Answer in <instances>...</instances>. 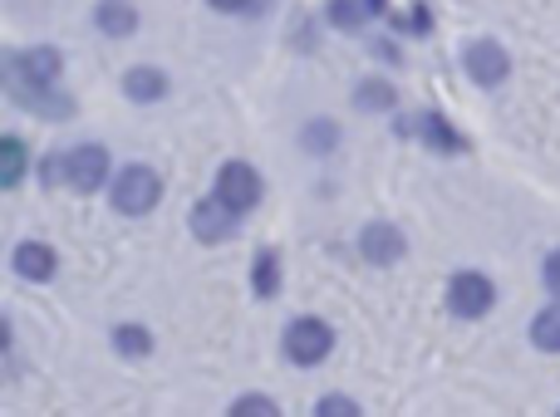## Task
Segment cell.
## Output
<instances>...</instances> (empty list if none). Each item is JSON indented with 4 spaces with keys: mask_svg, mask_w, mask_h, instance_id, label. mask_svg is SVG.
Here are the masks:
<instances>
[{
    "mask_svg": "<svg viewBox=\"0 0 560 417\" xmlns=\"http://www.w3.org/2000/svg\"><path fill=\"white\" fill-rule=\"evenodd\" d=\"M354 104L364 108V114H388V108L398 104V94H394V84H388V79H359V84H354Z\"/></svg>",
    "mask_w": 560,
    "mask_h": 417,
    "instance_id": "14",
    "label": "cell"
},
{
    "mask_svg": "<svg viewBox=\"0 0 560 417\" xmlns=\"http://www.w3.org/2000/svg\"><path fill=\"white\" fill-rule=\"evenodd\" d=\"M59 163H65V187H74L79 196L98 192V187L114 182V163H108V153L98 143H74L59 153Z\"/></svg>",
    "mask_w": 560,
    "mask_h": 417,
    "instance_id": "3",
    "label": "cell"
},
{
    "mask_svg": "<svg viewBox=\"0 0 560 417\" xmlns=\"http://www.w3.org/2000/svg\"><path fill=\"white\" fill-rule=\"evenodd\" d=\"M398 133H423V138H428V147L438 143V147H447V153H457V147H467V143H463V133H453V128H447L438 114L404 118V123H398Z\"/></svg>",
    "mask_w": 560,
    "mask_h": 417,
    "instance_id": "12",
    "label": "cell"
},
{
    "mask_svg": "<svg viewBox=\"0 0 560 417\" xmlns=\"http://www.w3.org/2000/svg\"><path fill=\"white\" fill-rule=\"evenodd\" d=\"M492 305H497L492 275H482V271H457L453 281H447V310H453L457 320H482V314H492Z\"/></svg>",
    "mask_w": 560,
    "mask_h": 417,
    "instance_id": "4",
    "label": "cell"
},
{
    "mask_svg": "<svg viewBox=\"0 0 560 417\" xmlns=\"http://www.w3.org/2000/svg\"><path fill=\"white\" fill-rule=\"evenodd\" d=\"M541 281H546V290H551V300H560V246L551 255H546V265H541Z\"/></svg>",
    "mask_w": 560,
    "mask_h": 417,
    "instance_id": "22",
    "label": "cell"
},
{
    "mask_svg": "<svg viewBox=\"0 0 560 417\" xmlns=\"http://www.w3.org/2000/svg\"><path fill=\"white\" fill-rule=\"evenodd\" d=\"M384 0H329V25L335 29H359L369 15H378Z\"/></svg>",
    "mask_w": 560,
    "mask_h": 417,
    "instance_id": "13",
    "label": "cell"
},
{
    "mask_svg": "<svg viewBox=\"0 0 560 417\" xmlns=\"http://www.w3.org/2000/svg\"><path fill=\"white\" fill-rule=\"evenodd\" d=\"M108 202H114L118 216H148V212H158V202H163V177H158L153 167H143V163L118 167V177L108 182Z\"/></svg>",
    "mask_w": 560,
    "mask_h": 417,
    "instance_id": "1",
    "label": "cell"
},
{
    "mask_svg": "<svg viewBox=\"0 0 560 417\" xmlns=\"http://www.w3.org/2000/svg\"><path fill=\"white\" fill-rule=\"evenodd\" d=\"M124 94L133 98V104H158V98L167 94V74L158 64H133L124 74Z\"/></svg>",
    "mask_w": 560,
    "mask_h": 417,
    "instance_id": "11",
    "label": "cell"
},
{
    "mask_svg": "<svg viewBox=\"0 0 560 417\" xmlns=\"http://www.w3.org/2000/svg\"><path fill=\"white\" fill-rule=\"evenodd\" d=\"M315 417H359V403L345 398V393H329V398L315 403Z\"/></svg>",
    "mask_w": 560,
    "mask_h": 417,
    "instance_id": "21",
    "label": "cell"
},
{
    "mask_svg": "<svg viewBox=\"0 0 560 417\" xmlns=\"http://www.w3.org/2000/svg\"><path fill=\"white\" fill-rule=\"evenodd\" d=\"M10 261H15L20 281H55V271H59L55 246H45V241H20Z\"/></svg>",
    "mask_w": 560,
    "mask_h": 417,
    "instance_id": "9",
    "label": "cell"
},
{
    "mask_svg": "<svg viewBox=\"0 0 560 417\" xmlns=\"http://www.w3.org/2000/svg\"><path fill=\"white\" fill-rule=\"evenodd\" d=\"M232 417H280V403L266 398V393H246V398L232 403Z\"/></svg>",
    "mask_w": 560,
    "mask_h": 417,
    "instance_id": "20",
    "label": "cell"
},
{
    "mask_svg": "<svg viewBox=\"0 0 560 417\" xmlns=\"http://www.w3.org/2000/svg\"><path fill=\"white\" fill-rule=\"evenodd\" d=\"M114 349L124 354V359H148V354H153V330H148V324H118Z\"/></svg>",
    "mask_w": 560,
    "mask_h": 417,
    "instance_id": "16",
    "label": "cell"
},
{
    "mask_svg": "<svg viewBox=\"0 0 560 417\" xmlns=\"http://www.w3.org/2000/svg\"><path fill=\"white\" fill-rule=\"evenodd\" d=\"M207 5L222 10V15H252V10L261 5V0H207Z\"/></svg>",
    "mask_w": 560,
    "mask_h": 417,
    "instance_id": "23",
    "label": "cell"
},
{
    "mask_svg": "<svg viewBox=\"0 0 560 417\" xmlns=\"http://www.w3.org/2000/svg\"><path fill=\"white\" fill-rule=\"evenodd\" d=\"M217 196H222L226 206H232V212H256V206H261V172H256L252 163H222V172H217V187H212Z\"/></svg>",
    "mask_w": 560,
    "mask_h": 417,
    "instance_id": "5",
    "label": "cell"
},
{
    "mask_svg": "<svg viewBox=\"0 0 560 417\" xmlns=\"http://www.w3.org/2000/svg\"><path fill=\"white\" fill-rule=\"evenodd\" d=\"M252 290L261 295V300H276V290H280V255H276V251H261V255H256V265H252Z\"/></svg>",
    "mask_w": 560,
    "mask_h": 417,
    "instance_id": "18",
    "label": "cell"
},
{
    "mask_svg": "<svg viewBox=\"0 0 560 417\" xmlns=\"http://www.w3.org/2000/svg\"><path fill=\"white\" fill-rule=\"evenodd\" d=\"M404 251H408V241L394 222H369L364 231H359V255H364L369 265H398Z\"/></svg>",
    "mask_w": 560,
    "mask_h": 417,
    "instance_id": "8",
    "label": "cell"
},
{
    "mask_svg": "<svg viewBox=\"0 0 560 417\" xmlns=\"http://www.w3.org/2000/svg\"><path fill=\"white\" fill-rule=\"evenodd\" d=\"M532 344L541 354H560V300H551L541 314L532 320Z\"/></svg>",
    "mask_w": 560,
    "mask_h": 417,
    "instance_id": "15",
    "label": "cell"
},
{
    "mask_svg": "<svg viewBox=\"0 0 560 417\" xmlns=\"http://www.w3.org/2000/svg\"><path fill=\"white\" fill-rule=\"evenodd\" d=\"M94 25L104 29L108 39H128L138 29V5H133V0H98V5H94Z\"/></svg>",
    "mask_w": 560,
    "mask_h": 417,
    "instance_id": "10",
    "label": "cell"
},
{
    "mask_svg": "<svg viewBox=\"0 0 560 417\" xmlns=\"http://www.w3.org/2000/svg\"><path fill=\"white\" fill-rule=\"evenodd\" d=\"M335 143H339V123L335 118H315V123H305L300 128V147H305V153H335Z\"/></svg>",
    "mask_w": 560,
    "mask_h": 417,
    "instance_id": "17",
    "label": "cell"
},
{
    "mask_svg": "<svg viewBox=\"0 0 560 417\" xmlns=\"http://www.w3.org/2000/svg\"><path fill=\"white\" fill-rule=\"evenodd\" d=\"M20 177H25V143L15 133H5L0 138V182L20 187Z\"/></svg>",
    "mask_w": 560,
    "mask_h": 417,
    "instance_id": "19",
    "label": "cell"
},
{
    "mask_svg": "<svg viewBox=\"0 0 560 417\" xmlns=\"http://www.w3.org/2000/svg\"><path fill=\"white\" fill-rule=\"evenodd\" d=\"M280 349H285V359L295 364V369H315V364H325L329 354H335V330H329L325 320H315V314H300V320L285 324Z\"/></svg>",
    "mask_w": 560,
    "mask_h": 417,
    "instance_id": "2",
    "label": "cell"
},
{
    "mask_svg": "<svg viewBox=\"0 0 560 417\" xmlns=\"http://www.w3.org/2000/svg\"><path fill=\"white\" fill-rule=\"evenodd\" d=\"M187 226H192V236L202 246H222L236 236V226H242V212H232V206L222 202V196H207V202L192 206V216H187Z\"/></svg>",
    "mask_w": 560,
    "mask_h": 417,
    "instance_id": "7",
    "label": "cell"
},
{
    "mask_svg": "<svg viewBox=\"0 0 560 417\" xmlns=\"http://www.w3.org/2000/svg\"><path fill=\"white\" fill-rule=\"evenodd\" d=\"M463 69H467L472 84L497 88V84H506V74H512V55H506L497 39H467L463 45Z\"/></svg>",
    "mask_w": 560,
    "mask_h": 417,
    "instance_id": "6",
    "label": "cell"
}]
</instances>
